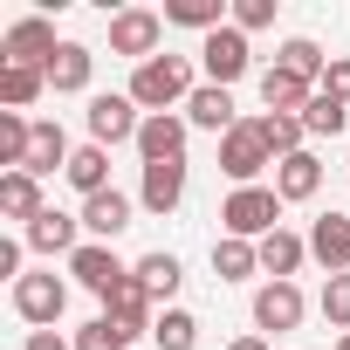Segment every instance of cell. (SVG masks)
<instances>
[{
  "label": "cell",
  "mask_w": 350,
  "mask_h": 350,
  "mask_svg": "<svg viewBox=\"0 0 350 350\" xmlns=\"http://www.w3.org/2000/svg\"><path fill=\"white\" fill-rule=\"evenodd\" d=\"M186 96H193V62H186V55H151V62H137L131 103H137L144 117H165L172 103H186Z\"/></svg>",
  "instance_id": "obj_1"
},
{
  "label": "cell",
  "mask_w": 350,
  "mask_h": 350,
  "mask_svg": "<svg viewBox=\"0 0 350 350\" xmlns=\"http://www.w3.org/2000/svg\"><path fill=\"white\" fill-rule=\"evenodd\" d=\"M220 220H227V234L234 241H268L275 227H282V193L275 186H234V200L220 206Z\"/></svg>",
  "instance_id": "obj_2"
},
{
  "label": "cell",
  "mask_w": 350,
  "mask_h": 350,
  "mask_svg": "<svg viewBox=\"0 0 350 350\" xmlns=\"http://www.w3.org/2000/svg\"><path fill=\"white\" fill-rule=\"evenodd\" d=\"M268 165H275V151L261 144V131H254V117H247V124H234V131L220 137V172H227L234 186H254L261 172H268Z\"/></svg>",
  "instance_id": "obj_3"
},
{
  "label": "cell",
  "mask_w": 350,
  "mask_h": 350,
  "mask_svg": "<svg viewBox=\"0 0 350 350\" xmlns=\"http://www.w3.org/2000/svg\"><path fill=\"white\" fill-rule=\"evenodd\" d=\"M158 35H165V14H151V8H124V14H110V55L151 62V55H158Z\"/></svg>",
  "instance_id": "obj_4"
},
{
  "label": "cell",
  "mask_w": 350,
  "mask_h": 350,
  "mask_svg": "<svg viewBox=\"0 0 350 350\" xmlns=\"http://www.w3.org/2000/svg\"><path fill=\"white\" fill-rule=\"evenodd\" d=\"M62 309H69V282H55V275H21L14 282V316L21 323H42L49 329Z\"/></svg>",
  "instance_id": "obj_5"
},
{
  "label": "cell",
  "mask_w": 350,
  "mask_h": 350,
  "mask_svg": "<svg viewBox=\"0 0 350 350\" xmlns=\"http://www.w3.org/2000/svg\"><path fill=\"white\" fill-rule=\"evenodd\" d=\"M200 62H206V76H213L220 90H227V83H241V76H247V35H241L234 21H227V28H213V35L200 42Z\"/></svg>",
  "instance_id": "obj_6"
},
{
  "label": "cell",
  "mask_w": 350,
  "mask_h": 350,
  "mask_svg": "<svg viewBox=\"0 0 350 350\" xmlns=\"http://www.w3.org/2000/svg\"><path fill=\"white\" fill-rule=\"evenodd\" d=\"M137 103H131V90L124 96H90V144H137Z\"/></svg>",
  "instance_id": "obj_7"
},
{
  "label": "cell",
  "mask_w": 350,
  "mask_h": 350,
  "mask_svg": "<svg viewBox=\"0 0 350 350\" xmlns=\"http://www.w3.org/2000/svg\"><path fill=\"white\" fill-rule=\"evenodd\" d=\"M0 49H8V62H21V69H49L62 42H55V28H49L42 14H28V21L8 28V42H0Z\"/></svg>",
  "instance_id": "obj_8"
},
{
  "label": "cell",
  "mask_w": 350,
  "mask_h": 350,
  "mask_svg": "<svg viewBox=\"0 0 350 350\" xmlns=\"http://www.w3.org/2000/svg\"><path fill=\"white\" fill-rule=\"evenodd\" d=\"M103 316H110V323H124L131 336H137V329H158V302H151V288H144L137 275H124V282L103 295Z\"/></svg>",
  "instance_id": "obj_9"
},
{
  "label": "cell",
  "mask_w": 350,
  "mask_h": 350,
  "mask_svg": "<svg viewBox=\"0 0 350 350\" xmlns=\"http://www.w3.org/2000/svg\"><path fill=\"white\" fill-rule=\"evenodd\" d=\"M186 200V158H165V165H144V186H137V206L144 213H172V206H179Z\"/></svg>",
  "instance_id": "obj_10"
},
{
  "label": "cell",
  "mask_w": 350,
  "mask_h": 350,
  "mask_svg": "<svg viewBox=\"0 0 350 350\" xmlns=\"http://www.w3.org/2000/svg\"><path fill=\"white\" fill-rule=\"evenodd\" d=\"M69 275H76V282H83L90 295H110V288H117V282H124L131 268H124V261H117V254H110L103 241H83V247L69 254Z\"/></svg>",
  "instance_id": "obj_11"
},
{
  "label": "cell",
  "mask_w": 350,
  "mask_h": 350,
  "mask_svg": "<svg viewBox=\"0 0 350 350\" xmlns=\"http://www.w3.org/2000/svg\"><path fill=\"white\" fill-rule=\"evenodd\" d=\"M309 254L323 261V275H350V220L343 213H323L309 227Z\"/></svg>",
  "instance_id": "obj_12"
},
{
  "label": "cell",
  "mask_w": 350,
  "mask_h": 350,
  "mask_svg": "<svg viewBox=\"0 0 350 350\" xmlns=\"http://www.w3.org/2000/svg\"><path fill=\"white\" fill-rule=\"evenodd\" d=\"M137 151H144V165H165V158H186V117H144L137 124Z\"/></svg>",
  "instance_id": "obj_13"
},
{
  "label": "cell",
  "mask_w": 350,
  "mask_h": 350,
  "mask_svg": "<svg viewBox=\"0 0 350 350\" xmlns=\"http://www.w3.org/2000/svg\"><path fill=\"white\" fill-rule=\"evenodd\" d=\"M186 124H193V131H220V137H227L241 117H234V96H227L220 83H200V90L186 96Z\"/></svg>",
  "instance_id": "obj_14"
},
{
  "label": "cell",
  "mask_w": 350,
  "mask_h": 350,
  "mask_svg": "<svg viewBox=\"0 0 350 350\" xmlns=\"http://www.w3.org/2000/svg\"><path fill=\"white\" fill-rule=\"evenodd\" d=\"M90 76H96V55H90L83 42H62L55 62H49V90H55V96H76V90H90Z\"/></svg>",
  "instance_id": "obj_15"
},
{
  "label": "cell",
  "mask_w": 350,
  "mask_h": 350,
  "mask_svg": "<svg viewBox=\"0 0 350 350\" xmlns=\"http://www.w3.org/2000/svg\"><path fill=\"white\" fill-rule=\"evenodd\" d=\"M76 234H83V220H69V213H55V206H49L42 220H28V234H21V241H28L35 254H76V247H83Z\"/></svg>",
  "instance_id": "obj_16"
},
{
  "label": "cell",
  "mask_w": 350,
  "mask_h": 350,
  "mask_svg": "<svg viewBox=\"0 0 350 350\" xmlns=\"http://www.w3.org/2000/svg\"><path fill=\"white\" fill-rule=\"evenodd\" d=\"M254 323H261V329H295V323H302V288H295V282H268V288L254 295Z\"/></svg>",
  "instance_id": "obj_17"
},
{
  "label": "cell",
  "mask_w": 350,
  "mask_h": 350,
  "mask_svg": "<svg viewBox=\"0 0 350 350\" xmlns=\"http://www.w3.org/2000/svg\"><path fill=\"white\" fill-rule=\"evenodd\" d=\"M316 186H323V165H316V151H295V158H282V165H275V193H282V206H295V200H316Z\"/></svg>",
  "instance_id": "obj_18"
},
{
  "label": "cell",
  "mask_w": 350,
  "mask_h": 350,
  "mask_svg": "<svg viewBox=\"0 0 350 350\" xmlns=\"http://www.w3.org/2000/svg\"><path fill=\"white\" fill-rule=\"evenodd\" d=\"M0 213L8 220H42V179L35 172H0Z\"/></svg>",
  "instance_id": "obj_19"
},
{
  "label": "cell",
  "mask_w": 350,
  "mask_h": 350,
  "mask_svg": "<svg viewBox=\"0 0 350 350\" xmlns=\"http://www.w3.org/2000/svg\"><path fill=\"white\" fill-rule=\"evenodd\" d=\"M309 96H316V83H302V76H288V69H268V76H261V103H268L275 117H302Z\"/></svg>",
  "instance_id": "obj_20"
},
{
  "label": "cell",
  "mask_w": 350,
  "mask_h": 350,
  "mask_svg": "<svg viewBox=\"0 0 350 350\" xmlns=\"http://www.w3.org/2000/svg\"><path fill=\"white\" fill-rule=\"evenodd\" d=\"M76 220H83V227H90L96 241H117V234L131 227V200H124V193L110 186V193H96V200H83V213H76Z\"/></svg>",
  "instance_id": "obj_21"
},
{
  "label": "cell",
  "mask_w": 350,
  "mask_h": 350,
  "mask_svg": "<svg viewBox=\"0 0 350 350\" xmlns=\"http://www.w3.org/2000/svg\"><path fill=\"white\" fill-rule=\"evenodd\" d=\"M62 179L83 193V200H96V193H110V151L103 144H83L76 158H69V172H62Z\"/></svg>",
  "instance_id": "obj_22"
},
{
  "label": "cell",
  "mask_w": 350,
  "mask_h": 350,
  "mask_svg": "<svg viewBox=\"0 0 350 350\" xmlns=\"http://www.w3.org/2000/svg\"><path fill=\"white\" fill-rule=\"evenodd\" d=\"M302 261H309V241H302V234H288V227H275V234L261 241V268H268L275 282H288V275H295Z\"/></svg>",
  "instance_id": "obj_23"
},
{
  "label": "cell",
  "mask_w": 350,
  "mask_h": 350,
  "mask_svg": "<svg viewBox=\"0 0 350 350\" xmlns=\"http://www.w3.org/2000/svg\"><path fill=\"white\" fill-rule=\"evenodd\" d=\"M254 268H261V247H254V241H234V234L213 241V275H220V282H247Z\"/></svg>",
  "instance_id": "obj_24"
},
{
  "label": "cell",
  "mask_w": 350,
  "mask_h": 350,
  "mask_svg": "<svg viewBox=\"0 0 350 350\" xmlns=\"http://www.w3.org/2000/svg\"><path fill=\"white\" fill-rule=\"evenodd\" d=\"M42 90H49V69H21V62L0 69V103H8V110H28Z\"/></svg>",
  "instance_id": "obj_25"
},
{
  "label": "cell",
  "mask_w": 350,
  "mask_h": 350,
  "mask_svg": "<svg viewBox=\"0 0 350 350\" xmlns=\"http://www.w3.org/2000/svg\"><path fill=\"white\" fill-rule=\"evenodd\" d=\"M220 14H227V0H165V21H172V28H200V35H213V28H227Z\"/></svg>",
  "instance_id": "obj_26"
},
{
  "label": "cell",
  "mask_w": 350,
  "mask_h": 350,
  "mask_svg": "<svg viewBox=\"0 0 350 350\" xmlns=\"http://www.w3.org/2000/svg\"><path fill=\"white\" fill-rule=\"evenodd\" d=\"M254 131H261V144L275 151V165H282V158H295V151H302V137H309V131H302V117H275V110H268V117H254Z\"/></svg>",
  "instance_id": "obj_27"
},
{
  "label": "cell",
  "mask_w": 350,
  "mask_h": 350,
  "mask_svg": "<svg viewBox=\"0 0 350 350\" xmlns=\"http://www.w3.org/2000/svg\"><path fill=\"white\" fill-rule=\"evenodd\" d=\"M28 144H35V124H28L21 110H0V165L21 172V165H28Z\"/></svg>",
  "instance_id": "obj_28"
},
{
  "label": "cell",
  "mask_w": 350,
  "mask_h": 350,
  "mask_svg": "<svg viewBox=\"0 0 350 350\" xmlns=\"http://www.w3.org/2000/svg\"><path fill=\"white\" fill-rule=\"evenodd\" d=\"M131 275L151 288V302H172V288H179V254H144Z\"/></svg>",
  "instance_id": "obj_29"
},
{
  "label": "cell",
  "mask_w": 350,
  "mask_h": 350,
  "mask_svg": "<svg viewBox=\"0 0 350 350\" xmlns=\"http://www.w3.org/2000/svg\"><path fill=\"white\" fill-rule=\"evenodd\" d=\"M275 69H288V76H302V83H323L329 62H323V49H316L309 35H295V42H282V62H275Z\"/></svg>",
  "instance_id": "obj_30"
},
{
  "label": "cell",
  "mask_w": 350,
  "mask_h": 350,
  "mask_svg": "<svg viewBox=\"0 0 350 350\" xmlns=\"http://www.w3.org/2000/svg\"><path fill=\"white\" fill-rule=\"evenodd\" d=\"M343 124H350V110H343L336 96H323V90H316V96H309V110H302V131H309V137H336Z\"/></svg>",
  "instance_id": "obj_31"
},
{
  "label": "cell",
  "mask_w": 350,
  "mask_h": 350,
  "mask_svg": "<svg viewBox=\"0 0 350 350\" xmlns=\"http://www.w3.org/2000/svg\"><path fill=\"white\" fill-rule=\"evenodd\" d=\"M151 343H158V350H193V343H200V323H193L186 309H165L158 329H151Z\"/></svg>",
  "instance_id": "obj_32"
},
{
  "label": "cell",
  "mask_w": 350,
  "mask_h": 350,
  "mask_svg": "<svg viewBox=\"0 0 350 350\" xmlns=\"http://www.w3.org/2000/svg\"><path fill=\"white\" fill-rule=\"evenodd\" d=\"M131 343V329L124 323H110V316H96V323H83L76 329V350H124Z\"/></svg>",
  "instance_id": "obj_33"
},
{
  "label": "cell",
  "mask_w": 350,
  "mask_h": 350,
  "mask_svg": "<svg viewBox=\"0 0 350 350\" xmlns=\"http://www.w3.org/2000/svg\"><path fill=\"white\" fill-rule=\"evenodd\" d=\"M323 316H329V329H350V275L323 282Z\"/></svg>",
  "instance_id": "obj_34"
},
{
  "label": "cell",
  "mask_w": 350,
  "mask_h": 350,
  "mask_svg": "<svg viewBox=\"0 0 350 350\" xmlns=\"http://www.w3.org/2000/svg\"><path fill=\"white\" fill-rule=\"evenodd\" d=\"M275 21V0H234V28L241 35H254V28H268Z\"/></svg>",
  "instance_id": "obj_35"
},
{
  "label": "cell",
  "mask_w": 350,
  "mask_h": 350,
  "mask_svg": "<svg viewBox=\"0 0 350 350\" xmlns=\"http://www.w3.org/2000/svg\"><path fill=\"white\" fill-rule=\"evenodd\" d=\"M323 96H336V103H350V55H329V69H323V83H316Z\"/></svg>",
  "instance_id": "obj_36"
},
{
  "label": "cell",
  "mask_w": 350,
  "mask_h": 350,
  "mask_svg": "<svg viewBox=\"0 0 350 350\" xmlns=\"http://www.w3.org/2000/svg\"><path fill=\"white\" fill-rule=\"evenodd\" d=\"M21 254H28V241H0V275L8 282H21Z\"/></svg>",
  "instance_id": "obj_37"
},
{
  "label": "cell",
  "mask_w": 350,
  "mask_h": 350,
  "mask_svg": "<svg viewBox=\"0 0 350 350\" xmlns=\"http://www.w3.org/2000/svg\"><path fill=\"white\" fill-rule=\"evenodd\" d=\"M21 350H76V343H62V336H55V329H35V336H28V343H21Z\"/></svg>",
  "instance_id": "obj_38"
},
{
  "label": "cell",
  "mask_w": 350,
  "mask_h": 350,
  "mask_svg": "<svg viewBox=\"0 0 350 350\" xmlns=\"http://www.w3.org/2000/svg\"><path fill=\"white\" fill-rule=\"evenodd\" d=\"M227 350H268V343H261V336H234Z\"/></svg>",
  "instance_id": "obj_39"
},
{
  "label": "cell",
  "mask_w": 350,
  "mask_h": 350,
  "mask_svg": "<svg viewBox=\"0 0 350 350\" xmlns=\"http://www.w3.org/2000/svg\"><path fill=\"white\" fill-rule=\"evenodd\" d=\"M336 350H350V329H343V336H336Z\"/></svg>",
  "instance_id": "obj_40"
}]
</instances>
